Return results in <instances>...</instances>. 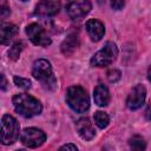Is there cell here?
I'll return each instance as SVG.
<instances>
[{"mask_svg": "<svg viewBox=\"0 0 151 151\" xmlns=\"http://www.w3.org/2000/svg\"><path fill=\"white\" fill-rule=\"evenodd\" d=\"M20 126L18 120L9 116L5 114L1 118V143L4 145H11L19 138Z\"/></svg>", "mask_w": 151, "mask_h": 151, "instance_id": "cell-5", "label": "cell"}, {"mask_svg": "<svg viewBox=\"0 0 151 151\" xmlns=\"http://www.w3.org/2000/svg\"><path fill=\"white\" fill-rule=\"evenodd\" d=\"M12 103H13L15 111L25 118H32L34 116L40 114L42 111L41 103L37 98H34L27 93L15 94L12 98Z\"/></svg>", "mask_w": 151, "mask_h": 151, "instance_id": "cell-1", "label": "cell"}, {"mask_svg": "<svg viewBox=\"0 0 151 151\" xmlns=\"http://www.w3.org/2000/svg\"><path fill=\"white\" fill-rule=\"evenodd\" d=\"M93 118H94L96 125H97L99 129H105V127H107V125H109V123H110V117H109V114L105 113V112H103V111H97V112L94 113Z\"/></svg>", "mask_w": 151, "mask_h": 151, "instance_id": "cell-16", "label": "cell"}, {"mask_svg": "<svg viewBox=\"0 0 151 151\" xmlns=\"http://www.w3.org/2000/svg\"><path fill=\"white\" fill-rule=\"evenodd\" d=\"M85 27H86V31H87L90 38L93 41H99L105 34L104 24L101 21H99L98 19H88L86 21Z\"/></svg>", "mask_w": 151, "mask_h": 151, "instance_id": "cell-12", "label": "cell"}, {"mask_svg": "<svg viewBox=\"0 0 151 151\" xmlns=\"http://www.w3.org/2000/svg\"><path fill=\"white\" fill-rule=\"evenodd\" d=\"M118 55V47L114 42L107 41L104 47L98 51L90 60L91 66L93 67H106L110 66Z\"/></svg>", "mask_w": 151, "mask_h": 151, "instance_id": "cell-4", "label": "cell"}, {"mask_svg": "<svg viewBox=\"0 0 151 151\" xmlns=\"http://www.w3.org/2000/svg\"><path fill=\"white\" fill-rule=\"evenodd\" d=\"M26 34L28 37V39L37 46H48L51 45L52 40L51 38L46 34L45 29L39 25V24H29L27 27H26Z\"/></svg>", "mask_w": 151, "mask_h": 151, "instance_id": "cell-7", "label": "cell"}, {"mask_svg": "<svg viewBox=\"0 0 151 151\" xmlns=\"http://www.w3.org/2000/svg\"><path fill=\"white\" fill-rule=\"evenodd\" d=\"M21 1H27V0H21Z\"/></svg>", "mask_w": 151, "mask_h": 151, "instance_id": "cell-26", "label": "cell"}, {"mask_svg": "<svg viewBox=\"0 0 151 151\" xmlns=\"http://www.w3.org/2000/svg\"><path fill=\"white\" fill-rule=\"evenodd\" d=\"M20 140L25 146L31 147V149H35V147L44 144V142L46 140V134L40 129L27 127L21 132Z\"/></svg>", "mask_w": 151, "mask_h": 151, "instance_id": "cell-6", "label": "cell"}, {"mask_svg": "<svg viewBox=\"0 0 151 151\" xmlns=\"http://www.w3.org/2000/svg\"><path fill=\"white\" fill-rule=\"evenodd\" d=\"M60 0H40L35 8L39 17H53L59 12Z\"/></svg>", "mask_w": 151, "mask_h": 151, "instance_id": "cell-10", "label": "cell"}, {"mask_svg": "<svg viewBox=\"0 0 151 151\" xmlns=\"http://www.w3.org/2000/svg\"><path fill=\"white\" fill-rule=\"evenodd\" d=\"M145 97H146V90H145V87L142 84L136 85L131 90V92L129 93V96H127V99H126V106H127V109H130L132 111L138 110L144 104Z\"/></svg>", "mask_w": 151, "mask_h": 151, "instance_id": "cell-9", "label": "cell"}, {"mask_svg": "<svg viewBox=\"0 0 151 151\" xmlns=\"http://www.w3.org/2000/svg\"><path fill=\"white\" fill-rule=\"evenodd\" d=\"M145 118L147 119V120H151V100H150V103L147 104V106H146V110H145Z\"/></svg>", "mask_w": 151, "mask_h": 151, "instance_id": "cell-22", "label": "cell"}, {"mask_svg": "<svg viewBox=\"0 0 151 151\" xmlns=\"http://www.w3.org/2000/svg\"><path fill=\"white\" fill-rule=\"evenodd\" d=\"M94 103L98 106H106L110 103V92L104 84H98L93 91Z\"/></svg>", "mask_w": 151, "mask_h": 151, "instance_id": "cell-13", "label": "cell"}, {"mask_svg": "<svg viewBox=\"0 0 151 151\" xmlns=\"http://www.w3.org/2000/svg\"><path fill=\"white\" fill-rule=\"evenodd\" d=\"M107 79H109V81H111V83H116V81H118L119 79H120V77H122V73H120V71L119 70H116V68H113V70H110L109 72H107Z\"/></svg>", "mask_w": 151, "mask_h": 151, "instance_id": "cell-20", "label": "cell"}, {"mask_svg": "<svg viewBox=\"0 0 151 151\" xmlns=\"http://www.w3.org/2000/svg\"><path fill=\"white\" fill-rule=\"evenodd\" d=\"M19 28L14 24H2L1 25V44L7 45L17 35Z\"/></svg>", "mask_w": 151, "mask_h": 151, "instance_id": "cell-14", "label": "cell"}, {"mask_svg": "<svg viewBox=\"0 0 151 151\" xmlns=\"http://www.w3.org/2000/svg\"><path fill=\"white\" fill-rule=\"evenodd\" d=\"M76 129H77L78 134L84 140H91L96 136V130H94L91 120L87 117L79 118L76 122Z\"/></svg>", "mask_w": 151, "mask_h": 151, "instance_id": "cell-11", "label": "cell"}, {"mask_svg": "<svg viewBox=\"0 0 151 151\" xmlns=\"http://www.w3.org/2000/svg\"><path fill=\"white\" fill-rule=\"evenodd\" d=\"M33 77L40 81L44 88L48 91H54L57 88V79L54 77L51 63L46 59H38L34 61L32 67Z\"/></svg>", "mask_w": 151, "mask_h": 151, "instance_id": "cell-2", "label": "cell"}, {"mask_svg": "<svg viewBox=\"0 0 151 151\" xmlns=\"http://www.w3.org/2000/svg\"><path fill=\"white\" fill-rule=\"evenodd\" d=\"M147 79H149V81H151V65L147 68Z\"/></svg>", "mask_w": 151, "mask_h": 151, "instance_id": "cell-25", "label": "cell"}, {"mask_svg": "<svg viewBox=\"0 0 151 151\" xmlns=\"http://www.w3.org/2000/svg\"><path fill=\"white\" fill-rule=\"evenodd\" d=\"M92 8L90 0H68L66 13L71 19H80L85 17Z\"/></svg>", "mask_w": 151, "mask_h": 151, "instance_id": "cell-8", "label": "cell"}, {"mask_svg": "<svg viewBox=\"0 0 151 151\" xmlns=\"http://www.w3.org/2000/svg\"><path fill=\"white\" fill-rule=\"evenodd\" d=\"M60 150H73V151H77V146L74 144H65L60 147Z\"/></svg>", "mask_w": 151, "mask_h": 151, "instance_id": "cell-23", "label": "cell"}, {"mask_svg": "<svg viewBox=\"0 0 151 151\" xmlns=\"http://www.w3.org/2000/svg\"><path fill=\"white\" fill-rule=\"evenodd\" d=\"M22 47H24V45H22L21 41H18V42L13 44V46H12V47L9 48V51H8V57H9L12 60H18V58H19L21 51H22Z\"/></svg>", "mask_w": 151, "mask_h": 151, "instance_id": "cell-18", "label": "cell"}, {"mask_svg": "<svg viewBox=\"0 0 151 151\" xmlns=\"http://www.w3.org/2000/svg\"><path fill=\"white\" fill-rule=\"evenodd\" d=\"M1 79H2L1 88H2V90H6V84H7V81H6V78H5V76H4V74H1Z\"/></svg>", "mask_w": 151, "mask_h": 151, "instance_id": "cell-24", "label": "cell"}, {"mask_svg": "<svg viewBox=\"0 0 151 151\" xmlns=\"http://www.w3.org/2000/svg\"><path fill=\"white\" fill-rule=\"evenodd\" d=\"M13 81H14V84H15L18 87H20V88H22V90H28V88H31V80H29V79L14 76Z\"/></svg>", "mask_w": 151, "mask_h": 151, "instance_id": "cell-19", "label": "cell"}, {"mask_svg": "<svg viewBox=\"0 0 151 151\" xmlns=\"http://www.w3.org/2000/svg\"><path fill=\"white\" fill-rule=\"evenodd\" d=\"M129 144H130V147L133 150H145V147H146V143H145L144 138L140 136H137V134L129 139Z\"/></svg>", "mask_w": 151, "mask_h": 151, "instance_id": "cell-17", "label": "cell"}, {"mask_svg": "<svg viewBox=\"0 0 151 151\" xmlns=\"http://www.w3.org/2000/svg\"><path fill=\"white\" fill-rule=\"evenodd\" d=\"M125 5V0H111V7L116 11H120Z\"/></svg>", "mask_w": 151, "mask_h": 151, "instance_id": "cell-21", "label": "cell"}, {"mask_svg": "<svg viewBox=\"0 0 151 151\" xmlns=\"http://www.w3.org/2000/svg\"><path fill=\"white\" fill-rule=\"evenodd\" d=\"M78 46V35L76 33L70 34L61 44V52L65 55H70Z\"/></svg>", "mask_w": 151, "mask_h": 151, "instance_id": "cell-15", "label": "cell"}, {"mask_svg": "<svg viewBox=\"0 0 151 151\" xmlns=\"http://www.w3.org/2000/svg\"><path fill=\"white\" fill-rule=\"evenodd\" d=\"M66 103L73 111L84 113L90 107V97L85 88L79 85H73L66 91Z\"/></svg>", "mask_w": 151, "mask_h": 151, "instance_id": "cell-3", "label": "cell"}]
</instances>
